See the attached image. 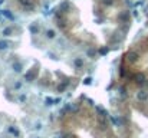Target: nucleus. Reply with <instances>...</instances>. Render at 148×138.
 <instances>
[{
    "mask_svg": "<svg viewBox=\"0 0 148 138\" xmlns=\"http://www.w3.org/2000/svg\"><path fill=\"white\" fill-rule=\"evenodd\" d=\"M137 96H138V99H141V101H145V99L148 98V94L145 92V91H140Z\"/></svg>",
    "mask_w": 148,
    "mask_h": 138,
    "instance_id": "obj_1",
    "label": "nucleus"
},
{
    "mask_svg": "<svg viewBox=\"0 0 148 138\" xmlns=\"http://www.w3.org/2000/svg\"><path fill=\"white\" fill-rule=\"evenodd\" d=\"M137 59H138V55H137V53H134V52L128 53V60H130V62H135Z\"/></svg>",
    "mask_w": 148,
    "mask_h": 138,
    "instance_id": "obj_2",
    "label": "nucleus"
},
{
    "mask_svg": "<svg viewBox=\"0 0 148 138\" xmlns=\"http://www.w3.org/2000/svg\"><path fill=\"white\" fill-rule=\"evenodd\" d=\"M135 79H137V82H138V84H144V81H145V76H144L142 73H138V75L135 76Z\"/></svg>",
    "mask_w": 148,
    "mask_h": 138,
    "instance_id": "obj_3",
    "label": "nucleus"
},
{
    "mask_svg": "<svg viewBox=\"0 0 148 138\" xmlns=\"http://www.w3.org/2000/svg\"><path fill=\"white\" fill-rule=\"evenodd\" d=\"M20 3H22L23 6H27V7H32V6H33L30 0H20Z\"/></svg>",
    "mask_w": 148,
    "mask_h": 138,
    "instance_id": "obj_4",
    "label": "nucleus"
},
{
    "mask_svg": "<svg viewBox=\"0 0 148 138\" xmlns=\"http://www.w3.org/2000/svg\"><path fill=\"white\" fill-rule=\"evenodd\" d=\"M46 36L50 37V39H53V37H55V30H47V32H46Z\"/></svg>",
    "mask_w": 148,
    "mask_h": 138,
    "instance_id": "obj_5",
    "label": "nucleus"
},
{
    "mask_svg": "<svg viewBox=\"0 0 148 138\" xmlns=\"http://www.w3.org/2000/svg\"><path fill=\"white\" fill-rule=\"evenodd\" d=\"M10 33H12V29H10V27H6V29L3 30V35H4V36H10Z\"/></svg>",
    "mask_w": 148,
    "mask_h": 138,
    "instance_id": "obj_6",
    "label": "nucleus"
},
{
    "mask_svg": "<svg viewBox=\"0 0 148 138\" xmlns=\"http://www.w3.org/2000/svg\"><path fill=\"white\" fill-rule=\"evenodd\" d=\"M82 63H83V60H82L81 58H78V59H75V65H76V66H81Z\"/></svg>",
    "mask_w": 148,
    "mask_h": 138,
    "instance_id": "obj_7",
    "label": "nucleus"
},
{
    "mask_svg": "<svg viewBox=\"0 0 148 138\" xmlns=\"http://www.w3.org/2000/svg\"><path fill=\"white\" fill-rule=\"evenodd\" d=\"M9 131H10V132H12V134H13V135H16V137H19V131H17V130H16V128H10V130H9Z\"/></svg>",
    "mask_w": 148,
    "mask_h": 138,
    "instance_id": "obj_8",
    "label": "nucleus"
},
{
    "mask_svg": "<svg viewBox=\"0 0 148 138\" xmlns=\"http://www.w3.org/2000/svg\"><path fill=\"white\" fill-rule=\"evenodd\" d=\"M7 48V43L6 42H0V49H6Z\"/></svg>",
    "mask_w": 148,
    "mask_h": 138,
    "instance_id": "obj_9",
    "label": "nucleus"
},
{
    "mask_svg": "<svg viewBox=\"0 0 148 138\" xmlns=\"http://www.w3.org/2000/svg\"><path fill=\"white\" fill-rule=\"evenodd\" d=\"M13 68H16L17 72H20V65H19V63H17V65H13Z\"/></svg>",
    "mask_w": 148,
    "mask_h": 138,
    "instance_id": "obj_10",
    "label": "nucleus"
},
{
    "mask_svg": "<svg viewBox=\"0 0 148 138\" xmlns=\"http://www.w3.org/2000/svg\"><path fill=\"white\" fill-rule=\"evenodd\" d=\"M101 53H102V55H105V53H108V49H101Z\"/></svg>",
    "mask_w": 148,
    "mask_h": 138,
    "instance_id": "obj_11",
    "label": "nucleus"
},
{
    "mask_svg": "<svg viewBox=\"0 0 148 138\" xmlns=\"http://www.w3.org/2000/svg\"><path fill=\"white\" fill-rule=\"evenodd\" d=\"M24 101H26V96H24V95H22V96H20V102H24Z\"/></svg>",
    "mask_w": 148,
    "mask_h": 138,
    "instance_id": "obj_12",
    "label": "nucleus"
},
{
    "mask_svg": "<svg viewBox=\"0 0 148 138\" xmlns=\"http://www.w3.org/2000/svg\"><path fill=\"white\" fill-rule=\"evenodd\" d=\"M104 3H107V4H112V0H104Z\"/></svg>",
    "mask_w": 148,
    "mask_h": 138,
    "instance_id": "obj_13",
    "label": "nucleus"
},
{
    "mask_svg": "<svg viewBox=\"0 0 148 138\" xmlns=\"http://www.w3.org/2000/svg\"><path fill=\"white\" fill-rule=\"evenodd\" d=\"M85 84H86V85H89V84H91V79H89V78H88V79H85Z\"/></svg>",
    "mask_w": 148,
    "mask_h": 138,
    "instance_id": "obj_14",
    "label": "nucleus"
}]
</instances>
